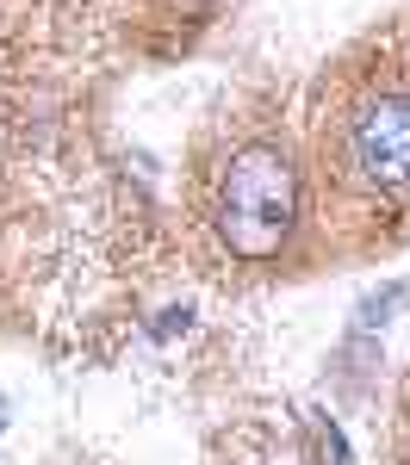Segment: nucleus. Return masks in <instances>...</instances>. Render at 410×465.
Segmentation results:
<instances>
[{
  "label": "nucleus",
  "mask_w": 410,
  "mask_h": 465,
  "mask_svg": "<svg viewBox=\"0 0 410 465\" xmlns=\"http://www.w3.org/2000/svg\"><path fill=\"white\" fill-rule=\"evenodd\" d=\"M212 223L218 242L236 261H267L298 223V174L280 149L249 143L224 162L218 186H212Z\"/></svg>",
  "instance_id": "obj_1"
},
{
  "label": "nucleus",
  "mask_w": 410,
  "mask_h": 465,
  "mask_svg": "<svg viewBox=\"0 0 410 465\" xmlns=\"http://www.w3.org/2000/svg\"><path fill=\"white\" fill-rule=\"evenodd\" d=\"M342 155L361 186L405 199L410 193V81H385L361 94V106L342 124Z\"/></svg>",
  "instance_id": "obj_2"
},
{
  "label": "nucleus",
  "mask_w": 410,
  "mask_h": 465,
  "mask_svg": "<svg viewBox=\"0 0 410 465\" xmlns=\"http://www.w3.org/2000/svg\"><path fill=\"white\" fill-rule=\"evenodd\" d=\"M0 416H6V403H0Z\"/></svg>",
  "instance_id": "obj_3"
}]
</instances>
